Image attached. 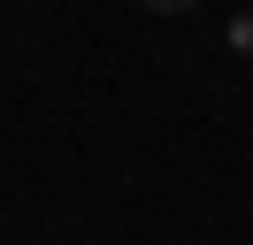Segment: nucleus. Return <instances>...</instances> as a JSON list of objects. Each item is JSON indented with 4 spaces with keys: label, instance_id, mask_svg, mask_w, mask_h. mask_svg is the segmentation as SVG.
<instances>
[{
    "label": "nucleus",
    "instance_id": "f257e3e1",
    "mask_svg": "<svg viewBox=\"0 0 253 245\" xmlns=\"http://www.w3.org/2000/svg\"><path fill=\"white\" fill-rule=\"evenodd\" d=\"M222 39H230V54H238V61H253V8H238Z\"/></svg>",
    "mask_w": 253,
    "mask_h": 245
},
{
    "label": "nucleus",
    "instance_id": "f03ea898",
    "mask_svg": "<svg viewBox=\"0 0 253 245\" xmlns=\"http://www.w3.org/2000/svg\"><path fill=\"white\" fill-rule=\"evenodd\" d=\"M146 8H154V15H192L200 0H146Z\"/></svg>",
    "mask_w": 253,
    "mask_h": 245
}]
</instances>
